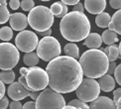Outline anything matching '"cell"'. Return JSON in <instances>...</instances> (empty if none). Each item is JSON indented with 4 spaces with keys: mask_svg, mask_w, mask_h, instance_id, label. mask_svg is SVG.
<instances>
[{
    "mask_svg": "<svg viewBox=\"0 0 121 109\" xmlns=\"http://www.w3.org/2000/svg\"><path fill=\"white\" fill-rule=\"evenodd\" d=\"M120 22H121V11L117 10V12H115L113 14V16L110 19V22L108 24V30L115 32L117 35L121 34V26H120Z\"/></svg>",
    "mask_w": 121,
    "mask_h": 109,
    "instance_id": "18",
    "label": "cell"
},
{
    "mask_svg": "<svg viewBox=\"0 0 121 109\" xmlns=\"http://www.w3.org/2000/svg\"><path fill=\"white\" fill-rule=\"evenodd\" d=\"M73 11H78V12H82L83 13V11H84V7H83V4H82L80 2H78V3H77L73 6Z\"/></svg>",
    "mask_w": 121,
    "mask_h": 109,
    "instance_id": "37",
    "label": "cell"
},
{
    "mask_svg": "<svg viewBox=\"0 0 121 109\" xmlns=\"http://www.w3.org/2000/svg\"><path fill=\"white\" fill-rule=\"evenodd\" d=\"M24 76L30 90H36V91L43 90V89L47 87L49 82L48 74L46 71L40 67H29Z\"/></svg>",
    "mask_w": 121,
    "mask_h": 109,
    "instance_id": "8",
    "label": "cell"
},
{
    "mask_svg": "<svg viewBox=\"0 0 121 109\" xmlns=\"http://www.w3.org/2000/svg\"><path fill=\"white\" fill-rule=\"evenodd\" d=\"M4 94H5V85H4V83L0 80V99L4 96Z\"/></svg>",
    "mask_w": 121,
    "mask_h": 109,
    "instance_id": "41",
    "label": "cell"
},
{
    "mask_svg": "<svg viewBox=\"0 0 121 109\" xmlns=\"http://www.w3.org/2000/svg\"><path fill=\"white\" fill-rule=\"evenodd\" d=\"M62 36L69 42H80L90 32V23L86 15L82 12L70 11L60 22Z\"/></svg>",
    "mask_w": 121,
    "mask_h": 109,
    "instance_id": "2",
    "label": "cell"
},
{
    "mask_svg": "<svg viewBox=\"0 0 121 109\" xmlns=\"http://www.w3.org/2000/svg\"><path fill=\"white\" fill-rule=\"evenodd\" d=\"M114 80L117 81V83L121 84V64H118V66H116V67H115L114 69Z\"/></svg>",
    "mask_w": 121,
    "mask_h": 109,
    "instance_id": "29",
    "label": "cell"
},
{
    "mask_svg": "<svg viewBox=\"0 0 121 109\" xmlns=\"http://www.w3.org/2000/svg\"><path fill=\"white\" fill-rule=\"evenodd\" d=\"M118 37H117V34L111 31V30H105V31L102 33V36H101V41L110 46V45H113L116 42H118Z\"/></svg>",
    "mask_w": 121,
    "mask_h": 109,
    "instance_id": "19",
    "label": "cell"
},
{
    "mask_svg": "<svg viewBox=\"0 0 121 109\" xmlns=\"http://www.w3.org/2000/svg\"><path fill=\"white\" fill-rule=\"evenodd\" d=\"M64 52L65 54V56L70 57L73 59H78L79 58V49L75 44L73 43H69L65 46Z\"/></svg>",
    "mask_w": 121,
    "mask_h": 109,
    "instance_id": "20",
    "label": "cell"
},
{
    "mask_svg": "<svg viewBox=\"0 0 121 109\" xmlns=\"http://www.w3.org/2000/svg\"><path fill=\"white\" fill-rule=\"evenodd\" d=\"M101 36L97 33H89L84 39L83 45L89 49H98L101 46Z\"/></svg>",
    "mask_w": 121,
    "mask_h": 109,
    "instance_id": "16",
    "label": "cell"
},
{
    "mask_svg": "<svg viewBox=\"0 0 121 109\" xmlns=\"http://www.w3.org/2000/svg\"><path fill=\"white\" fill-rule=\"evenodd\" d=\"M39 34L41 35L42 37H49V36H51V34H52V30L49 29V30H46V31L39 32Z\"/></svg>",
    "mask_w": 121,
    "mask_h": 109,
    "instance_id": "42",
    "label": "cell"
},
{
    "mask_svg": "<svg viewBox=\"0 0 121 109\" xmlns=\"http://www.w3.org/2000/svg\"><path fill=\"white\" fill-rule=\"evenodd\" d=\"M100 88L98 82L92 78H82V82L79 83L78 88L75 89V94L78 96V99L85 103L91 102L94 99H96L99 96Z\"/></svg>",
    "mask_w": 121,
    "mask_h": 109,
    "instance_id": "9",
    "label": "cell"
},
{
    "mask_svg": "<svg viewBox=\"0 0 121 109\" xmlns=\"http://www.w3.org/2000/svg\"><path fill=\"white\" fill-rule=\"evenodd\" d=\"M98 85L99 88L104 92H110L112 91L115 87V80L114 78L108 73H105L98 79Z\"/></svg>",
    "mask_w": 121,
    "mask_h": 109,
    "instance_id": "15",
    "label": "cell"
},
{
    "mask_svg": "<svg viewBox=\"0 0 121 109\" xmlns=\"http://www.w3.org/2000/svg\"><path fill=\"white\" fill-rule=\"evenodd\" d=\"M120 96H121V89L118 88L116 90L113 91V101L116 102L118 100H120Z\"/></svg>",
    "mask_w": 121,
    "mask_h": 109,
    "instance_id": "36",
    "label": "cell"
},
{
    "mask_svg": "<svg viewBox=\"0 0 121 109\" xmlns=\"http://www.w3.org/2000/svg\"><path fill=\"white\" fill-rule=\"evenodd\" d=\"M35 104L36 109H62L65 105V100L62 93L46 87L42 92H40Z\"/></svg>",
    "mask_w": 121,
    "mask_h": 109,
    "instance_id": "5",
    "label": "cell"
},
{
    "mask_svg": "<svg viewBox=\"0 0 121 109\" xmlns=\"http://www.w3.org/2000/svg\"><path fill=\"white\" fill-rule=\"evenodd\" d=\"M110 17L109 13H106V12H101L97 14L96 18H95V24L97 25L99 28H107L108 24L110 22Z\"/></svg>",
    "mask_w": 121,
    "mask_h": 109,
    "instance_id": "21",
    "label": "cell"
},
{
    "mask_svg": "<svg viewBox=\"0 0 121 109\" xmlns=\"http://www.w3.org/2000/svg\"><path fill=\"white\" fill-rule=\"evenodd\" d=\"M18 82H20V83H21L22 84V85L25 87V88H26V89H28V90H30V88H29V86L27 85V82H26V79H25V76L24 75H21V76H20L19 77V81Z\"/></svg>",
    "mask_w": 121,
    "mask_h": 109,
    "instance_id": "38",
    "label": "cell"
},
{
    "mask_svg": "<svg viewBox=\"0 0 121 109\" xmlns=\"http://www.w3.org/2000/svg\"><path fill=\"white\" fill-rule=\"evenodd\" d=\"M37 56L44 62H51L62 53L60 42L52 36L44 37L37 45Z\"/></svg>",
    "mask_w": 121,
    "mask_h": 109,
    "instance_id": "6",
    "label": "cell"
},
{
    "mask_svg": "<svg viewBox=\"0 0 121 109\" xmlns=\"http://www.w3.org/2000/svg\"><path fill=\"white\" fill-rule=\"evenodd\" d=\"M79 2V0H62V3L65 5H75Z\"/></svg>",
    "mask_w": 121,
    "mask_h": 109,
    "instance_id": "39",
    "label": "cell"
},
{
    "mask_svg": "<svg viewBox=\"0 0 121 109\" xmlns=\"http://www.w3.org/2000/svg\"><path fill=\"white\" fill-rule=\"evenodd\" d=\"M13 38V30L10 27H2L0 29V39L4 42H8Z\"/></svg>",
    "mask_w": 121,
    "mask_h": 109,
    "instance_id": "24",
    "label": "cell"
},
{
    "mask_svg": "<svg viewBox=\"0 0 121 109\" xmlns=\"http://www.w3.org/2000/svg\"><path fill=\"white\" fill-rule=\"evenodd\" d=\"M10 17V12L7 9V6L0 5V24L6 23Z\"/></svg>",
    "mask_w": 121,
    "mask_h": 109,
    "instance_id": "26",
    "label": "cell"
},
{
    "mask_svg": "<svg viewBox=\"0 0 121 109\" xmlns=\"http://www.w3.org/2000/svg\"><path fill=\"white\" fill-rule=\"evenodd\" d=\"M89 109H116L115 102L107 96H98L90 102Z\"/></svg>",
    "mask_w": 121,
    "mask_h": 109,
    "instance_id": "13",
    "label": "cell"
},
{
    "mask_svg": "<svg viewBox=\"0 0 121 109\" xmlns=\"http://www.w3.org/2000/svg\"><path fill=\"white\" fill-rule=\"evenodd\" d=\"M9 6L13 10H17L20 7V1L19 0H10L9 2Z\"/></svg>",
    "mask_w": 121,
    "mask_h": 109,
    "instance_id": "33",
    "label": "cell"
},
{
    "mask_svg": "<svg viewBox=\"0 0 121 109\" xmlns=\"http://www.w3.org/2000/svg\"><path fill=\"white\" fill-rule=\"evenodd\" d=\"M9 23L14 31H23L28 26V19L23 13H14L10 14Z\"/></svg>",
    "mask_w": 121,
    "mask_h": 109,
    "instance_id": "12",
    "label": "cell"
},
{
    "mask_svg": "<svg viewBox=\"0 0 121 109\" xmlns=\"http://www.w3.org/2000/svg\"><path fill=\"white\" fill-rule=\"evenodd\" d=\"M46 72L48 85L59 93L74 91L83 78L78 62L68 56H59L52 59L46 67Z\"/></svg>",
    "mask_w": 121,
    "mask_h": 109,
    "instance_id": "1",
    "label": "cell"
},
{
    "mask_svg": "<svg viewBox=\"0 0 121 109\" xmlns=\"http://www.w3.org/2000/svg\"><path fill=\"white\" fill-rule=\"evenodd\" d=\"M62 109H77L74 106H72V105H65Z\"/></svg>",
    "mask_w": 121,
    "mask_h": 109,
    "instance_id": "46",
    "label": "cell"
},
{
    "mask_svg": "<svg viewBox=\"0 0 121 109\" xmlns=\"http://www.w3.org/2000/svg\"><path fill=\"white\" fill-rule=\"evenodd\" d=\"M22 109H36V104L35 101H28L22 105Z\"/></svg>",
    "mask_w": 121,
    "mask_h": 109,
    "instance_id": "34",
    "label": "cell"
},
{
    "mask_svg": "<svg viewBox=\"0 0 121 109\" xmlns=\"http://www.w3.org/2000/svg\"><path fill=\"white\" fill-rule=\"evenodd\" d=\"M27 67H20V69H19V72H20V74L21 75H25V73L27 72Z\"/></svg>",
    "mask_w": 121,
    "mask_h": 109,
    "instance_id": "44",
    "label": "cell"
},
{
    "mask_svg": "<svg viewBox=\"0 0 121 109\" xmlns=\"http://www.w3.org/2000/svg\"><path fill=\"white\" fill-rule=\"evenodd\" d=\"M78 63L85 77L94 79L101 77L107 72L109 62L102 51L98 49H90L82 54Z\"/></svg>",
    "mask_w": 121,
    "mask_h": 109,
    "instance_id": "3",
    "label": "cell"
},
{
    "mask_svg": "<svg viewBox=\"0 0 121 109\" xmlns=\"http://www.w3.org/2000/svg\"><path fill=\"white\" fill-rule=\"evenodd\" d=\"M10 109H22V103L18 100H13L9 104Z\"/></svg>",
    "mask_w": 121,
    "mask_h": 109,
    "instance_id": "32",
    "label": "cell"
},
{
    "mask_svg": "<svg viewBox=\"0 0 121 109\" xmlns=\"http://www.w3.org/2000/svg\"><path fill=\"white\" fill-rule=\"evenodd\" d=\"M121 45L116 46L115 44L110 45V46L106 47L103 50V53L106 54V57L108 59V62H114L117 59H120V54H121Z\"/></svg>",
    "mask_w": 121,
    "mask_h": 109,
    "instance_id": "17",
    "label": "cell"
},
{
    "mask_svg": "<svg viewBox=\"0 0 121 109\" xmlns=\"http://www.w3.org/2000/svg\"><path fill=\"white\" fill-rule=\"evenodd\" d=\"M69 105L74 106L77 109H89L87 103H85L83 101H80L79 99H73L72 101H69Z\"/></svg>",
    "mask_w": 121,
    "mask_h": 109,
    "instance_id": "27",
    "label": "cell"
},
{
    "mask_svg": "<svg viewBox=\"0 0 121 109\" xmlns=\"http://www.w3.org/2000/svg\"><path fill=\"white\" fill-rule=\"evenodd\" d=\"M83 7H85L88 13L97 15L104 11L106 7V0H84Z\"/></svg>",
    "mask_w": 121,
    "mask_h": 109,
    "instance_id": "14",
    "label": "cell"
},
{
    "mask_svg": "<svg viewBox=\"0 0 121 109\" xmlns=\"http://www.w3.org/2000/svg\"><path fill=\"white\" fill-rule=\"evenodd\" d=\"M69 12V9H68V6H67V5H65V4H64L63 3V12H62V18L65 16V14H67Z\"/></svg>",
    "mask_w": 121,
    "mask_h": 109,
    "instance_id": "43",
    "label": "cell"
},
{
    "mask_svg": "<svg viewBox=\"0 0 121 109\" xmlns=\"http://www.w3.org/2000/svg\"><path fill=\"white\" fill-rule=\"evenodd\" d=\"M14 79H15V72L12 69L2 71L0 72V80L4 84H11L12 82H14Z\"/></svg>",
    "mask_w": 121,
    "mask_h": 109,
    "instance_id": "23",
    "label": "cell"
},
{
    "mask_svg": "<svg viewBox=\"0 0 121 109\" xmlns=\"http://www.w3.org/2000/svg\"><path fill=\"white\" fill-rule=\"evenodd\" d=\"M20 7H22L24 11H30L35 7V2L33 0H22V2H20Z\"/></svg>",
    "mask_w": 121,
    "mask_h": 109,
    "instance_id": "28",
    "label": "cell"
},
{
    "mask_svg": "<svg viewBox=\"0 0 121 109\" xmlns=\"http://www.w3.org/2000/svg\"><path fill=\"white\" fill-rule=\"evenodd\" d=\"M115 106H116V109H121V99L115 102Z\"/></svg>",
    "mask_w": 121,
    "mask_h": 109,
    "instance_id": "45",
    "label": "cell"
},
{
    "mask_svg": "<svg viewBox=\"0 0 121 109\" xmlns=\"http://www.w3.org/2000/svg\"><path fill=\"white\" fill-rule=\"evenodd\" d=\"M115 67H116V63H115V62H109V63H108V68H107V72H106V73L110 74V75H111V74H113Z\"/></svg>",
    "mask_w": 121,
    "mask_h": 109,
    "instance_id": "35",
    "label": "cell"
},
{
    "mask_svg": "<svg viewBox=\"0 0 121 109\" xmlns=\"http://www.w3.org/2000/svg\"><path fill=\"white\" fill-rule=\"evenodd\" d=\"M50 11L53 14V16H56L57 18H62L63 12V3L62 2H55L51 5Z\"/></svg>",
    "mask_w": 121,
    "mask_h": 109,
    "instance_id": "25",
    "label": "cell"
},
{
    "mask_svg": "<svg viewBox=\"0 0 121 109\" xmlns=\"http://www.w3.org/2000/svg\"><path fill=\"white\" fill-rule=\"evenodd\" d=\"M9 106V100L6 96H3L0 99V109H6Z\"/></svg>",
    "mask_w": 121,
    "mask_h": 109,
    "instance_id": "31",
    "label": "cell"
},
{
    "mask_svg": "<svg viewBox=\"0 0 121 109\" xmlns=\"http://www.w3.org/2000/svg\"><path fill=\"white\" fill-rule=\"evenodd\" d=\"M20 54L17 48L11 43H0V69L9 71L17 66Z\"/></svg>",
    "mask_w": 121,
    "mask_h": 109,
    "instance_id": "7",
    "label": "cell"
},
{
    "mask_svg": "<svg viewBox=\"0 0 121 109\" xmlns=\"http://www.w3.org/2000/svg\"><path fill=\"white\" fill-rule=\"evenodd\" d=\"M30 27L37 32H43L51 29L54 24V16L50 9L43 5L35 6L27 16Z\"/></svg>",
    "mask_w": 121,
    "mask_h": 109,
    "instance_id": "4",
    "label": "cell"
},
{
    "mask_svg": "<svg viewBox=\"0 0 121 109\" xmlns=\"http://www.w3.org/2000/svg\"><path fill=\"white\" fill-rule=\"evenodd\" d=\"M39 94H40V92L39 91H36V90H31V92H30V97H31L33 100H36V99L38 98V96H39Z\"/></svg>",
    "mask_w": 121,
    "mask_h": 109,
    "instance_id": "40",
    "label": "cell"
},
{
    "mask_svg": "<svg viewBox=\"0 0 121 109\" xmlns=\"http://www.w3.org/2000/svg\"><path fill=\"white\" fill-rule=\"evenodd\" d=\"M23 62L28 67H36L39 63V58L36 53L31 52V53H26L23 57Z\"/></svg>",
    "mask_w": 121,
    "mask_h": 109,
    "instance_id": "22",
    "label": "cell"
},
{
    "mask_svg": "<svg viewBox=\"0 0 121 109\" xmlns=\"http://www.w3.org/2000/svg\"><path fill=\"white\" fill-rule=\"evenodd\" d=\"M109 4L113 9L120 10L121 8V0H109Z\"/></svg>",
    "mask_w": 121,
    "mask_h": 109,
    "instance_id": "30",
    "label": "cell"
},
{
    "mask_svg": "<svg viewBox=\"0 0 121 109\" xmlns=\"http://www.w3.org/2000/svg\"><path fill=\"white\" fill-rule=\"evenodd\" d=\"M0 5H2V6H6L7 1H6V0H0Z\"/></svg>",
    "mask_w": 121,
    "mask_h": 109,
    "instance_id": "47",
    "label": "cell"
},
{
    "mask_svg": "<svg viewBox=\"0 0 121 109\" xmlns=\"http://www.w3.org/2000/svg\"><path fill=\"white\" fill-rule=\"evenodd\" d=\"M41 1H50V0H41Z\"/></svg>",
    "mask_w": 121,
    "mask_h": 109,
    "instance_id": "48",
    "label": "cell"
},
{
    "mask_svg": "<svg viewBox=\"0 0 121 109\" xmlns=\"http://www.w3.org/2000/svg\"><path fill=\"white\" fill-rule=\"evenodd\" d=\"M31 90L26 89L20 82H12L8 87V96L13 100H22L30 95Z\"/></svg>",
    "mask_w": 121,
    "mask_h": 109,
    "instance_id": "11",
    "label": "cell"
},
{
    "mask_svg": "<svg viewBox=\"0 0 121 109\" xmlns=\"http://www.w3.org/2000/svg\"><path fill=\"white\" fill-rule=\"evenodd\" d=\"M38 42V36L34 32L23 30L15 38V47L18 51L31 53L37 48Z\"/></svg>",
    "mask_w": 121,
    "mask_h": 109,
    "instance_id": "10",
    "label": "cell"
}]
</instances>
